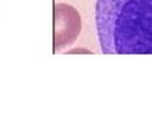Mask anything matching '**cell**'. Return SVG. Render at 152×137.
<instances>
[{"mask_svg":"<svg viewBox=\"0 0 152 137\" xmlns=\"http://www.w3.org/2000/svg\"><path fill=\"white\" fill-rule=\"evenodd\" d=\"M80 32L81 17L77 10L68 4H57L55 6V51L73 44Z\"/></svg>","mask_w":152,"mask_h":137,"instance_id":"7a4b0ae2","label":"cell"},{"mask_svg":"<svg viewBox=\"0 0 152 137\" xmlns=\"http://www.w3.org/2000/svg\"><path fill=\"white\" fill-rule=\"evenodd\" d=\"M95 22L107 55H152V0H96Z\"/></svg>","mask_w":152,"mask_h":137,"instance_id":"6da1fadb","label":"cell"}]
</instances>
